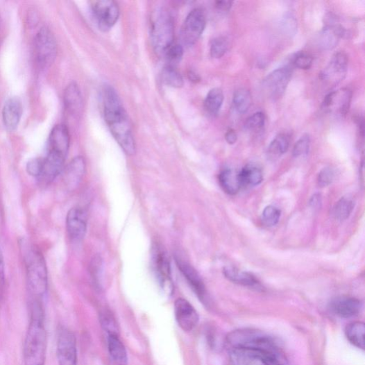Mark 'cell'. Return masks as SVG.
Instances as JSON below:
<instances>
[{
    "instance_id": "obj_1",
    "label": "cell",
    "mask_w": 365,
    "mask_h": 365,
    "mask_svg": "<svg viewBox=\"0 0 365 365\" xmlns=\"http://www.w3.org/2000/svg\"><path fill=\"white\" fill-rule=\"evenodd\" d=\"M103 115L114 138L128 155L136 153L132 125L116 90L110 86L103 90Z\"/></svg>"
},
{
    "instance_id": "obj_2",
    "label": "cell",
    "mask_w": 365,
    "mask_h": 365,
    "mask_svg": "<svg viewBox=\"0 0 365 365\" xmlns=\"http://www.w3.org/2000/svg\"><path fill=\"white\" fill-rule=\"evenodd\" d=\"M46 332L39 301L33 305L32 319L24 345V365H45Z\"/></svg>"
},
{
    "instance_id": "obj_3",
    "label": "cell",
    "mask_w": 365,
    "mask_h": 365,
    "mask_svg": "<svg viewBox=\"0 0 365 365\" xmlns=\"http://www.w3.org/2000/svg\"><path fill=\"white\" fill-rule=\"evenodd\" d=\"M21 244L31 291L35 297L42 298L48 289V273L44 256L35 246L24 241Z\"/></svg>"
},
{
    "instance_id": "obj_4",
    "label": "cell",
    "mask_w": 365,
    "mask_h": 365,
    "mask_svg": "<svg viewBox=\"0 0 365 365\" xmlns=\"http://www.w3.org/2000/svg\"><path fill=\"white\" fill-rule=\"evenodd\" d=\"M228 350L235 348H260L269 350H282L276 339L263 331L244 328L229 333L226 339Z\"/></svg>"
},
{
    "instance_id": "obj_5",
    "label": "cell",
    "mask_w": 365,
    "mask_h": 365,
    "mask_svg": "<svg viewBox=\"0 0 365 365\" xmlns=\"http://www.w3.org/2000/svg\"><path fill=\"white\" fill-rule=\"evenodd\" d=\"M234 365H287L288 360L282 350L260 348L228 350Z\"/></svg>"
},
{
    "instance_id": "obj_6",
    "label": "cell",
    "mask_w": 365,
    "mask_h": 365,
    "mask_svg": "<svg viewBox=\"0 0 365 365\" xmlns=\"http://www.w3.org/2000/svg\"><path fill=\"white\" fill-rule=\"evenodd\" d=\"M174 25L172 15L165 8L156 9L151 18V35L156 52L164 55L173 43Z\"/></svg>"
},
{
    "instance_id": "obj_7",
    "label": "cell",
    "mask_w": 365,
    "mask_h": 365,
    "mask_svg": "<svg viewBox=\"0 0 365 365\" xmlns=\"http://www.w3.org/2000/svg\"><path fill=\"white\" fill-rule=\"evenodd\" d=\"M35 51L38 65L45 69L55 62L58 55V44L53 33L47 28H42L35 39Z\"/></svg>"
},
{
    "instance_id": "obj_8",
    "label": "cell",
    "mask_w": 365,
    "mask_h": 365,
    "mask_svg": "<svg viewBox=\"0 0 365 365\" xmlns=\"http://www.w3.org/2000/svg\"><path fill=\"white\" fill-rule=\"evenodd\" d=\"M152 266L156 278L162 288L168 294H172L173 285L171 274V265L166 251L160 245L155 244L152 248Z\"/></svg>"
},
{
    "instance_id": "obj_9",
    "label": "cell",
    "mask_w": 365,
    "mask_h": 365,
    "mask_svg": "<svg viewBox=\"0 0 365 365\" xmlns=\"http://www.w3.org/2000/svg\"><path fill=\"white\" fill-rule=\"evenodd\" d=\"M91 8L98 27L103 32L110 31L119 19V6L112 0L92 1Z\"/></svg>"
},
{
    "instance_id": "obj_10",
    "label": "cell",
    "mask_w": 365,
    "mask_h": 365,
    "mask_svg": "<svg viewBox=\"0 0 365 365\" xmlns=\"http://www.w3.org/2000/svg\"><path fill=\"white\" fill-rule=\"evenodd\" d=\"M206 24L204 12L199 8L193 10L187 17L180 32V40L186 46L196 44L203 34Z\"/></svg>"
},
{
    "instance_id": "obj_11",
    "label": "cell",
    "mask_w": 365,
    "mask_h": 365,
    "mask_svg": "<svg viewBox=\"0 0 365 365\" xmlns=\"http://www.w3.org/2000/svg\"><path fill=\"white\" fill-rule=\"evenodd\" d=\"M57 355L59 365H77L76 337L64 326L60 327L58 332Z\"/></svg>"
},
{
    "instance_id": "obj_12",
    "label": "cell",
    "mask_w": 365,
    "mask_h": 365,
    "mask_svg": "<svg viewBox=\"0 0 365 365\" xmlns=\"http://www.w3.org/2000/svg\"><path fill=\"white\" fill-rule=\"evenodd\" d=\"M348 67V56L343 51H338L322 71L321 80L328 86H335L345 79Z\"/></svg>"
},
{
    "instance_id": "obj_13",
    "label": "cell",
    "mask_w": 365,
    "mask_h": 365,
    "mask_svg": "<svg viewBox=\"0 0 365 365\" xmlns=\"http://www.w3.org/2000/svg\"><path fill=\"white\" fill-rule=\"evenodd\" d=\"M353 98L352 91L343 88L328 94L323 103V110L336 117H345L349 112Z\"/></svg>"
},
{
    "instance_id": "obj_14",
    "label": "cell",
    "mask_w": 365,
    "mask_h": 365,
    "mask_svg": "<svg viewBox=\"0 0 365 365\" xmlns=\"http://www.w3.org/2000/svg\"><path fill=\"white\" fill-rule=\"evenodd\" d=\"M292 76L289 67L275 69L269 74L264 82V88L266 94L273 99L282 96L288 87Z\"/></svg>"
},
{
    "instance_id": "obj_15",
    "label": "cell",
    "mask_w": 365,
    "mask_h": 365,
    "mask_svg": "<svg viewBox=\"0 0 365 365\" xmlns=\"http://www.w3.org/2000/svg\"><path fill=\"white\" fill-rule=\"evenodd\" d=\"M66 226L68 236L72 241H82L87 229V213L84 208H71L67 216Z\"/></svg>"
},
{
    "instance_id": "obj_16",
    "label": "cell",
    "mask_w": 365,
    "mask_h": 365,
    "mask_svg": "<svg viewBox=\"0 0 365 365\" xmlns=\"http://www.w3.org/2000/svg\"><path fill=\"white\" fill-rule=\"evenodd\" d=\"M345 35H346V30L338 18L330 15L326 21L325 28L318 37V43L319 46L323 49H332Z\"/></svg>"
},
{
    "instance_id": "obj_17",
    "label": "cell",
    "mask_w": 365,
    "mask_h": 365,
    "mask_svg": "<svg viewBox=\"0 0 365 365\" xmlns=\"http://www.w3.org/2000/svg\"><path fill=\"white\" fill-rule=\"evenodd\" d=\"M174 312L176 322L182 330L190 332L198 325V312L186 299L178 298L176 300Z\"/></svg>"
},
{
    "instance_id": "obj_18",
    "label": "cell",
    "mask_w": 365,
    "mask_h": 365,
    "mask_svg": "<svg viewBox=\"0 0 365 365\" xmlns=\"http://www.w3.org/2000/svg\"><path fill=\"white\" fill-rule=\"evenodd\" d=\"M362 309V302L353 297L340 296L331 300L329 309L333 315L343 319L357 316Z\"/></svg>"
},
{
    "instance_id": "obj_19",
    "label": "cell",
    "mask_w": 365,
    "mask_h": 365,
    "mask_svg": "<svg viewBox=\"0 0 365 365\" xmlns=\"http://www.w3.org/2000/svg\"><path fill=\"white\" fill-rule=\"evenodd\" d=\"M176 264L196 296L202 302L205 303L207 301L205 287L198 272L190 264L180 258L176 257Z\"/></svg>"
},
{
    "instance_id": "obj_20",
    "label": "cell",
    "mask_w": 365,
    "mask_h": 365,
    "mask_svg": "<svg viewBox=\"0 0 365 365\" xmlns=\"http://www.w3.org/2000/svg\"><path fill=\"white\" fill-rule=\"evenodd\" d=\"M22 113V102L19 97L13 96L6 101L3 110V121L9 132H14L17 128Z\"/></svg>"
},
{
    "instance_id": "obj_21",
    "label": "cell",
    "mask_w": 365,
    "mask_h": 365,
    "mask_svg": "<svg viewBox=\"0 0 365 365\" xmlns=\"http://www.w3.org/2000/svg\"><path fill=\"white\" fill-rule=\"evenodd\" d=\"M86 162L83 156H76L65 170L64 181L69 191H74L79 187L85 173Z\"/></svg>"
},
{
    "instance_id": "obj_22",
    "label": "cell",
    "mask_w": 365,
    "mask_h": 365,
    "mask_svg": "<svg viewBox=\"0 0 365 365\" xmlns=\"http://www.w3.org/2000/svg\"><path fill=\"white\" fill-rule=\"evenodd\" d=\"M69 145L70 135L68 128L64 124L55 126L49 137L48 151H55L67 158Z\"/></svg>"
},
{
    "instance_id": "obj_23",
    "label": "cell",
    "mask_w": 365,
    "mask_h": 365,
    "mask_svg": "<svg viewBox=\"0 0 365 365\" xmlns=\"http://www.w3.org/2000/svg\"><path fill=\"white\" fill-rule=\"evenodd\" d=\"M65 108L74 117H79L83 111V99L81 91L75 83H70L64 93Z\"/></svg>"
},
{
    "instance_id": "obj_24",
    "label": "cell",
    "mask_w": 365,
    "mask_h": 365,
    "mask_svg": "<svg viewBox=\"0 0 365 365\" xmlns=\"http://www.w3.org/2000/svg\"><path fill=\"white\" fill-rule=\"evenodd\" d=\"M223 273L226 278L233 283L256 290L262 289L257 279L249 273L240 271L236 268L226 267L223 270Z\"/></svg>"
},
{
    "instance_id": "obj_25",
    "label": "cell",
    "mask_w": 365,
    "mask_h": 365,
    "mask_svg": "<svg viewBox=\"0 0 365 365\" xmlns=\"http://www.w3.org/2000/svg\"><path fill=\"white\" fill-rule=\"evenodd\" d=\"M219 182L223 190L229 195H236L242 187L239 173L230 169L221 172Z\"/></svg>"
},
{
    "instance_id": "obj_26",
    "label": "cell",
    "mask_w": 365,
    "mask_h": 365,
    "mask_svg": "<svg viewBox=\"0 0 365 365\" xmlns=\"http://www.w3.org/2000/svg\"><path fill=\"white\" fill-rule=\"evenodd\" d=\"M239 173L241 187H255L262 184L264 180L262 169L255 164L246 165Z\"/></svg>"
},
{
    "instance_id": "obj_27",
    "label": "cell",
    "mask_w": 365,
    "mask_h": 365,
    "mask_svg": "<svg viewBox=\"0 0 365 365\" xmlns=\"http://www.w3.org/2000/svg\"><path fill=\"white\" fill-rule=\"evenodd\" d=\"M108 350L112 361L117 365H126L127 353L124 344L119 337V334L109 335Z\"/></svg>"
},
{
    "instance_id": "obj_28",
    "label": "cell",
    "mask_w": 365,
    "mask_h": 365,
    "mask_svg": "<svg viewBox=\"0 0 365 365\" xmlns=\"http://www.w3.org/2000/svg\"><path fill=\"white\" fill-rule=\"evenodd\" d=\"M364 323L359 321L350 323L345 330L350 343L362 350H364Z\"/></svg>"
},
{
    "instance_id": "obj_29",
    "label": "cell",
    "mask_w": 365,
    "mask_h": 365,
    "mask_svg": "<svg viewBox=\"0 0 365 365\" xmlns=\"http://www.w3.org/2000/svg\"><path fill=\"white\" fill-rule=\"evenodd\" d=\"M291 142V137L287 134L278 135L268 148V158L269 160H277L288 151Z\"/></svg>"
},
{
    "instance_id": "obj_30",
    "label": "cell",
    "mask_w": 365,
    "mask_h": 365,
    "mask_svg": "<svg viewBox=\"0 0 365 365\" xmlns=\"http://www.w3.org/2000/svg\"><path fill=\"white\" fill-rule=\"evenodd\" d=\"M224 94L220 88H214L207 93L204 101V109L208 114L215 116L221 109Z\"/></svg>"
},
{
    "instance_id": "obj_31",
    "label": "cell",
    "mask_w": 365,
    "mask_h": 365,
    "mask_svg": "<svg viewBox=\"0 0 365 365\" xmlns=\"http://www.w3.org/2000/svg\"><path fill=\"white\" fill-rule=\"evenodd\" d=\"M355 207L354 201L350 197L339 200L333 208V216L338 221H345L351 215Z\"/></svg>"
},
{
    "instance_id": "obj_32",
    "label": "cell",
    "mask_w": 365,
    "mask_h": 365,
    "mask_svg": "<svg viewBox=\"0 0 365 365\" xmlns=\"http://www.w3.org/2000/svg\"><path fill=\"white\" fill-rule=\"evenodd\" d=\"M252 103V96L246 89H239L235 92L232 98V104L235 110L240 114L246 113Z\"/></svg>"
},
{
    "instance_id": "obj_33",
    "label": "cell",
    "mask_w": 365,
    "mask_h": 365,
    "mask_svg": "<svg viewBox=\"0 0 365 365\" xmlns=\"http://www.w3.org/2000/svg\"><path fill=\"white\" fill-rule=\"evenodd\" d=\"M162 80L166 85L171 87L180 88L184 86V79L173 66H168L163 69Z\"/></svg>"
},
{
    "instance_id": "obj_34",
    "label": "cell",
    "mask_w": 365,
    "mask_h": 365,
    "mask_svg": "<svg viewBox=\"0 0 365 365\" xmlns=\"http://www.w3.org/2000/svg\"><path fill=\"white\" fill-rule=\"evenodd\" d=\"M229 48V41L226 37L215 38L211 44V56L214 59H220L225 56Z\"/></svg>"
},
{
    "instance_id": "obj_35",
    "label": "cell",
    "mask_w": 365,
    "mask_h": 365,
    "mask_svg": "<svg viewBox=\"0 0 365 365\" xmlns=\"http://www.w3.org/2000/svg\"><path fill=\"white\" fill-rule=\"evenodd\" d=\"M266 116L263 112H256L248 117L245 128L250 132H259L265 126Z\"/></svg>"
},
{
    "instance_id": "obj_36",
    "label": "cell",
    "mask_w": 365,
    "mask_h": 365,
    "mask_svg": "<svg viewBox=\"0 0 365 365\" xmlns=\"http://www.w3.org/2000/svg\"><path fill=\"white\" fill-rule=\"evenodd\" d=\"M280 215L281 212L279 208L274 205H269L262 214L263 223L269 227L274 226L279 222Z\"/></svg>"
},
{
    "instance_id": "obj_37",
    "label": "cell",
    "mask_w": 365,
    "mask_h": 365,
    "mask_svg": "<svg viewBox=\"0 0 365 365\" xmlns=\"http://www.w3.org/2000/svg\"><path fill=\"white\" fill-rule=\"evenodd\" d=\"M100 321L102 328L108 334H118V325L114 317L109 311H103L101 314Z\"/></svg>"
},
{
    "instance_id": "obj_38",
    "label": "cell",
    "mask_w": 365,
    "mask_h": 365,
    "mask_svg": "<svg viewBox=\"0 0 365 365\" xmlns=\"http://www.w3.org/2000/svg\"><path fill=\"white\" fill-rule=\"evenodd\" d=\"M184 46L180 44L173 43L165 51L164 56L170 63H178L184 56Z\"/></svg>"
},
{
    "instance_id": "obj_39",
    "label": "cell",
    "mask_w": 365,
    "mask_h": 365,
    "mask_svg": "<svg viewBox=\"0 0 365 365\" xmlns=\"http://www.w3.org/2000/svg\"><path fill=\"white\" fill-rule=\"evenodd\" d=\"M310 138L308 135H303L295 144L293 155L294 158H299L306 155L309 149Z\"/></svg>"
},
{
    "instance_id": "obj_40",
    "label": "cell",
    "mask_w": 365,
    "mask_h": 365,
    "mask_svg": "<svg viewBox=\"0 0 365 365\" xmlns=\"http://www.w3.org/2000/svg\"><path fill=\"white\" fill-rule=\"evenodd\" d=\"M293 64L300 69H309L314 62V58L305 52H300L294 58Z\"/></svg>"
},
{
    "instance_id": "obj_41",
    "label": "cell",
    "mask_w": 365,
    "mask_h": 365,
    "mask_svg": "<svg viewBox=\"0 0 365 365\" xmlns=\"http://www.w3.org/2000/svg\"><path fill=\"white\" fill-rule=\"evenodd\" d=\"M334 171L332 168L323 169L318 177V184L321 187H325L332 184L334 178Z\"/></svg>"
},
{
    "instance_id": "obj_42",
    "label": "cell",
    "mask_w": 365,
    "mask_h": 365,
    "mask_svg": "<svg viewBox=\"0 0 365 365\" xmlns=\"http://www.w3.org/2000/svg\"><path fill=\"white\" fill-rule=\"evenodd\" d=\"M44 160L37 158L30 161L27 164L28 173L34 177H40L43 170Z\"/></svg>"
},
{
    "instance_id": "obj_43",
    "label": "cell",
    "mask_w": 365,
    "mask_h": 365,
    "mask_svg": "<svg viewBox=\"0 0 365 365\" xmlns=\"http://www.w3.org/2000/svg\"><path fill=\"white\" fill-rule=\"evenodd\" d=\"M102 269V259L98 255H95L91 263L90 273L94 279V281L99 283L100 280V275Z\"/></svg>"
},
{
    "instance_id": "obj_44",
    "label": "cell",
    "mask_w": 365,
    "mask_h": 365,
    "mask_svg": "<svg viewBox=\"0 0 365 365\" xmlns=\"http://www.w3.org/2000/svg\"><path fill=\"white\" fill-rule=\"evenodd\" d=\"M282 28L285 33L289 35H294L297 29V22L291 16H286L282 22Z\"/></svg>"
},
{
    "instance_id": "obj_45",
    "label": "cell",
    "mask_w": 365,
    "mask_h": 365,
    "mask_svg": "<svg viewBox=\"0 0 365 365\" xmlns=\"http://www.w3.org/2000/svg\"><path fill=\"white\" fill-rule=\"evenodd\" d=\"M226 140L229 144H236L238 139V135L232 129L228 130L225 136Z\"/></svg>"
},
{
    "instance_id": "obj_46",
    "label": "cell",
    "mask_w": 365,
    "mask_h": 365,
    "mask_svg": "<svg viewBox=\"0 0 365 365\" xmlns=\"http://www.w3.org/2000/svg\"><path fill=\"white\" fill-rule=\"evenodd\" d=\"M232 5V2L230 1H217L216 2V8L221 11L229 10Z\"/></svg>"
},
{
    "instance_id": "obj_47",
    "label": "cell",
    "mask_w": 365,
    "mask_h": 365,
    "mask_svg": "<svg viewBox=\"0 0 365 365\" xmlns=\"http://www.w3.org/2000/svg\"><path fill=\"white\" fill-rule=\"evenodd\" d=\"M5 276V260L1 248H0V278Z\"/></svg>"
},
{
    "instance_id": "obj_48",
    "label": "cell",
    "mask_w": 365,
    "mask_h": 365,
    "mask_svg": "<svg viewBox=\"0 0 365 365\" xmlns=\"http://www.w3.org/2000/svg\"><path fill=\"white\" fill-rule=\"evenodd\" d=\"M189 79L193 83H198L201 80V78L198 74L194 71H190L188 73Z\"/></svg>"
},
{
    "instance_id": "obj_49",
    "label": "cell",
    "mask_w": 365,
    "mask_h": 365,
    "mask_svg": "<svg viewBox=\"0 0 365 365\" xmlns=\"http://www.w3.org/2000/svg\"><path fill=\"white\" fill-rule=\"evenodd\" d=\"M321 196L320 195H314L310 200V204L314 207L319 206L321 204Z\"/></svg>"
}]
</instances>
